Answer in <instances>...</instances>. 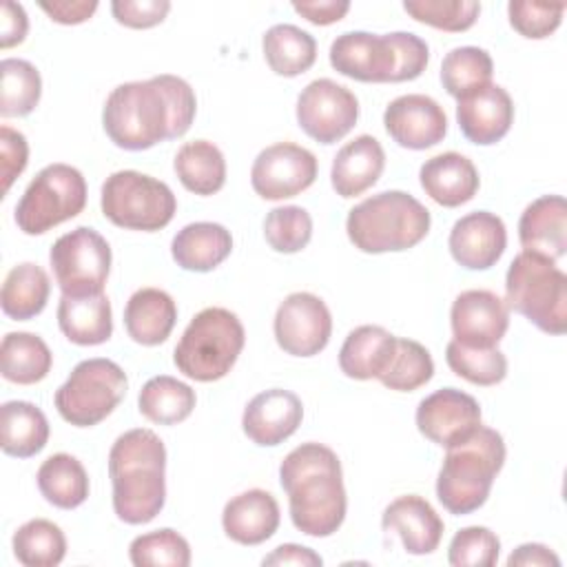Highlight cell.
<instances>
[{
    "instance_id": "6da1fadb",
    "label": "cell",
    "mask_w": 567,
    "mask_h": 567,
    "mask_svg": "<svg viewBox=\"0 0 567 567\" xmlns=\"http://www.w3.org/2000/svg\"><path fill=\"white\" fill-rule=\"evenodd\" d=\"M197 111L190 84L171 73L115 86L102 111L111 142L124 151H146L164 140L182 137Z\"/></svg>"
},
{
    "instance_id": "7a4b0ae2",
    "label": "cell",
    "mask_w": 567,
    "mask_h": 567,
    "mask_svg": "<svg viewBox=\"0 0 567 567\" xmlns=\"http://www.w3.org/2000/svg\"><path fill=\"white\" fill-rule=\"evenodd\" d=\"M292 525L315 538L334 534L348 509L339 456L321 443H301L279 465Z\"/></svg>"
},
{
    "instance_id": "3957f363",
    "label": "cell",
    "mask_w": 567,
    "mask_h": 567,
    "mask_svg": "<svg viewBox=\"0 0 567 567\" xmlns=\"http://www.w3.org/2000/svg\"><path fill=\"white\" fill-rule=\"evenodd\" d=\"M113 512L128 525L151 523L166 503V447L148 427L115 439L109 452Z\"/></svg>"
},
{
    "instance_id": "277c9868",
    "label": "cell",
    "mask_w": 567,
    "mask_h": 567,
    "mask_svg": "<svg viewBox=\"0 0 567 567\" xmlns=\"http://www.w3.org/2000/svg\"><path fill=\"white\" fill-rule=\"evenodd\" d=\"M445 450L436 496L450 514H472L485 505L492 483L505 463V441L496 430L481 423L467 439Z\"/></svg>"
},
{
    "instance_id": "5b68a950",
    "label": "cell",
    "mask_w": 567,
    "mask_h": 567,
    "mask_svg": "<svg viewBox=\"0 0 567 567\" xmlns=\"http://www.w3.org/2000/svg\"><path fill=\"white\" fill-rule=\"evenodd\" d=\"M430 210L410 193L383 190L350 208L348 239L361 252H399L416 246L430 230Z\"/></svg>"
},
{
    "instance_id": "8992f818",
    "label": "cell",
    "mask_w": 567,
    "mask_h": 567,
    "mask_svg": "<svg viewBox=\"0 0 567 567\" xmlns=\"http://www.w3.org/2000/svg\"><path fill=\"white\" fill-rule=\"evenodd\" d=\"M244 343L246 332L239 317L226 308L213 306L190 319L175 346L173 361L184 377L210 383L230 372Z\"/></svg>"
},
{
    "instance_id": "52a82bcc",
    "label": "cell",
    "mask_w": 567,
    "mask_h": 567,
    "mask_svg": "<svg viewBox=\"0 0 567 567\" xmlns=\"http://www.w3.org/2000/svg\"><path fill=\"white\" fill-rule=\"evenodd\" d=\"M505 303L538 330L563 334L567 328V277L554 259L523 250L507 268Z\"/></svg>"
},
{
    "instance_id": "ba28073f",
    "label": "cell",
    "mask_w": 567,
    "mask_h": 567,
    "mask_svg": "<svg viewBox=\"0 0 567 567\" xmlns=\"http://www.w3.org/2000/svg\"><path fill=\"white\" fill-rule=\"evenodd\" d=\"M100 206L111 224L153 233L171 224L177 210V199L168 184L146 173L115 171L102 184Z\"/></svg>"
},
{
    "instance_id": "9c48e42d",
    "label": "cell",
    "mask_w": 567,
    "mask_h": 567,
    "mask_svg": "<svg viewBox=\"0 0 567 567\" xmlns=\"http://www.w3.org/2000/svg\"><path fill=\"white\" fill-rule=\"evenodd\" d=\"M128 379L111 359H84L55 390L53 403L60 416L75 427H91L104 421L124 399Z\"/></svg>"
},
{
    "instance_id": "30bf717a",
    "label": "cell",
    "mask_w": 567,
    "mask_h": 567,
    "mask_svg": "<svg viewBox=\"0 0 567 567\" xmlns=\"http://www.w3.org/2000/svg\"><path fill=\"white\" fill-rule=\"evenodd\" d=\"M86 206L84 175L69 164L44 166L16 204V224L24 235H42L78 217Z\"/></svg>"
},
{
    "instance_id": "8fae6325",
    "label": "cell",
    "mask_w": 567,
    "mask_h": 567,
    "mask_svg": "<svg viewBox=\"0 0 567 567\" xmlns=\"http://www.w3.org/2000/svg\"><path fill=\"white\" fill-rule=\"evenodd\" d=\"M49 261L62 295H100L111 272V246L97 230L78 226L55 239Z\"/></svg>"
},
{
    "instance_id": "7c38bea8",
    "label": "cell",
    "mask_w": 567,
    "mask_h": 567,
    "mask_svg": "<svg viewBox=\"0 0 567 567\" xmlns=\"http://www.w3.org/2000/svg\"><path fill=\"white\" fill-rule=\"evenodd\" d=\"M357 120V95L330 78L312 80L297 97V122L319 144L339 142L352 131Z\"/></svg>"
},
{
    "instance_id": "4fadbf2b",
    "label": "cell",
    "mask_w": 567,
    "mask_h": 567,
    "mask_svg": "<svg viewBox=\"0 0 567 567\" xmlns=\"http://www.w3.org/2000/svg\"><path fill=\"white\" fill-rule=\"evenodd\" d=\"M317 171L319 164L312 151L292 142H279L266 146L255 157L250 184L264 199H288L310 188L317 179Z\"/></svg>"
},
{
    "instance_id": "5bb4252c",
    "label": "cell",
    "mask_w": 567,
    "mask_h": 567,
    "mask_svg": "<svg viewBox=\"0 0 567 567\" xmlns=\"http://www.w3.org/2000/svg\"><path fill=\"white\" fill-rule=\"evenodd\" d=\"M277 346L292 357L319 354L332 334V317L326 301L312 292L288 295L275 312Z\"/></svg>"
},
{
    "instance_id": "9a60e30c",
    "label": "cell",
    "mask_w": 567,
    "mask_h": 567,
    "mask_svg": "<svg viewBox=\"0 0 567 567\" xmlns=\"http://www.w3.org/2000/svg\"><path fill=\"white\" fill-rule=\"evenodd\" d=\"M481 425L478 401L456 388H443L427 394L416 408L419 432L441 447L467 439Z\"/></svg>"
},
{
    "instance_id": "2e32d148",
    "label": "cell",
    "mask_w": 567,
    "mask_h": 567,
    "mask_svg": "<svg viewBox=\"0 0 567 567\" xmlns=\"http://www.w3.org/2000/svg\"><path fill=\"white\" fill-rule=\"evenodd\" d=\"M454 339L470 348H496L509 328V308L492 290H463L450 310Z\"/></svg>"
},
{
    "instance_id": "e0dca14e",
    "label": "cell",
    "mask_w": 567,
    "mask_h": 567,
    "mask_svg": "<svg viewBox=\"0 0 567 567\" xmlns=\"http://www.w3.org/2000/svg\"><path fill=\"white\" fill-rule=\"evenodd\" d=\"M388 135L403 148L423 151L439 144L447 133V115L443 106L423 93L394 97L383 113Z\"/></svg>"
},
{
    "instance_id": "ac0fdd59",
    "label": "cell",
    "mask_w": 567,
    "mask_h": 567,
    "mask_svg": "<svg viewBox=\"0 0 567 567\" xmlns=\"http://www.w3.org/2000/svg\"><path fill=\"white\" fill-rule=\"evenodd\" d=\"M330 64L341 75L359 82H392L396 53L388 33L346 31L330 44Z\"/></svg>"
},
{
    "instance_id": "d6986e66",
    "label": "cell",
    "mask_w": 567,
    "mask_h": 567,
    "mask_svg": "<svg viewBox=\"0 0 567 567\" xmlns=\"http://www.w3.org/2000/svg\"><path fill=\"white\" fill-rule=\"evenodd\" d=\"M301 399L290 390L272 388L255 394L246 403L241 414V430L252 443L272 447L290 439L301 425Z\"/></svg>"
},
{
    "instance_id": "ffe728a7",
    "label": "cell",
    "mask_w": 567,
    "mask_h": 567,
    "mask_svg": "<svg viewBox=\"0 0 567 567\" xmlns=\"http://www.w3.org/2000/svg\"><path fill=\"white\" fill-rule=\"evenodd\" d=\"M456 264L467 270H487L505 252L507 230L498 215L489 210H474L454 221L447 239Z\"/></svg>"
},
{
    "instance_id": "44dd1931",
    "label": "cell",
    "mask_w": 567,
    "mask_h": 567,
    "mask_svg": "<svg viewBox=\"0 0 567 567\" xmlns=\"http://www.w3.org/2000/svg\"><path fill=\"white\" fill-rule=\"evenodd\" d=\"M456 122L472 144H496L512 128L514 102L501 84L489 82L458 100Z\"/></svg>"
},
{
    "instance_id": "7402d4cb",
    "label": "cell",
    "mask_w": 567,
    "mask_h": 567,
    "mask_svg": "<svg viewBox=\"0 0 567 567\" xmlns=\"http://www.w3.org/2000/svg\"><path fill=\"white\" fill-rule=\"evenodd\" d=\"M381 525L385 532H394L405 551L414 556L432 554L443 538V520L436 509L416 494L394 498L385 509Z\"/></svg>"
},
{
    "instance_id": "603a6c76",
    "label": "cell",
    "mask_w": 567,
    "mask_h": 567,
    "mask_svg": "<svg viewBox=\"0 0 567 567\" xmlns=\"http://www.w3.org/2000/svg\"><path fill=\"white\" fill-rule=\"evenodd\" d=\"M281 514L277 498L266 489H246L233 496L221 512L226 536L239 545H259L279 527Z\"/></svg>"
},
{
    "instance_id": "cb8c5ba5",
    "label": "cell",
    "mask_w": 567,
    "mask_h": 567,
    "mask_svg": "<svg viewBox=\"0 0 567 567\" xmlns=\"http://www.w3.org/2000/svg\"><path fill=\"white\" fill-rule=\"evenodd\" d=\"M518 239L523 250L560 259L567 250V204L563 195H543L534 199L518 219Z\"/></svg>"
},
{
    "instance_id": "d4e9b609",
    "label": "cell",
    "mask_w": 567,
    "mask_h": 567,
    "mask_svg": "<svg viewBox=\"0 0 567 567\" xmlns=\"http://www.w3.org/2000/svg\"><path fill=\"white\" fill-rule=\"evenodd\" d=\"M423 190L441 206L456 208L470 202L478 190V171L470 157L447 151L423 162L419 171Z\"/></svg>"
},
{
    "instance_id": "484cf974",
    "label": "cell",
    "mask_w": 567,
    "mask_h": 567,
    "mask_svg": "<svg viewBox=\"0 0 567 567\" xmlns=\"http://www.w3.org/2000/svg\"><path fill=\"white\" fill-rule=\"evenodd\" d=\"M385 166V153L377 137L357 135L352 142L339 148L332 159L330 182L337 195L357 197L377 184Z\"/></svg>"
},
{
    "instance_id": "4316f807",
    "label": "cell",
    "mask_w": 567,
    "mask_h": 567,
    "mask_svg": "<svg viewBox=\"0 0 567 567\" xmlns=\"http://www.w3.org/2000/svg\"><path fill=\"white\" fill-rule=\"evenodd\" d=\"M177 321V306L162 288L135 290L124 308V328L135 343L159 346L168 339Z\"/></svg>"
},
{
    "instance_id": "83f0119b",
    "label": "cell",
    "mask_w": 567,
    "mask_h": 567,
    "mask_svg": "<svg viewBox=\"0 0 567 567\" xmlns=\"http://www.w3.org/2000/svg\"><path fill=\"white\" fill-rule=\"evenodd\" d=\"M233 250L230 230L215 221L186 224L171 241L175 264L190 272L215 270Z\"/></svg>"
},
{
    "instance_id": "f1b7e54d",
    "label": "cell",
    "mask_w": 567,
    "mask_h": 567,
    "mask_svg": "<svg viewBox=\"0 0 567 567\" xmlns=\"http://www.w3.org/2000/svg\"><path fill=\"white\" fill-rule=\"evenodd\" d=\"M394 348L396 337L385 328L359 326L346 337L339 350V368L350 379H379L390 365Z\"/></svg>"
},
{
    "instance_id": "f546056e",
    "label": "cell",
    "mask_w": 567,
    "mask_h": 567,
    "mask_svg": "<svg viewBox=\"0 0 567 567\" xmlns=\"http://www.w3.org/2000/svg\"><path fill=\"white\" fill-rule=\"evenodd\" d=\"M58 326L78 346H100L113 334L111 301L104 292L89 297H60Z\"/></svg>"
},
{
    "instance_id": "4dcf8cb0",
    "label": "cell",
    "mask_w": 567,
    "mask_h": 567,
    "mask_svg": "<svg viewBox=\"0 0 567 567\" xmlns=\"http://www.w3.org/2000/svg\"><path fill=\"white\" fill-rule=\"evenodd\" d=\"M49 441V421L44 412L29 401H7L0 410V447L16 458H29L44 450Z\"/></svg>"
},
{
    "instance_id": "1f68e13d",
    "label": "cell",
    "mask_w": 567,
    "mask_h": 567,
    "mask_svg": "<svg viewBox=\"0 0 567 567\" xmlns=\"http://www.w3.org/2000/svg\"><path fill=\"white\" fill-rule=\"evenodd\" d=\"M173 168L182 186L195 195H213L226 182L224 153L208 140H193L179 146Z\"/></svg>"
},
{
    "instance_id": "d6a6232c",
    "label": "cell",
    "mask_w": 567,
    "mask_h": 567,
    "mask_svg": "<svg viewBox=\"0 0 567 567\" xmlns=\"http://www.w3.org/2000/svg\"><path fill=\"white\" fill-rule=\"evenodd\" d=\"M49 275L33 261L13 266L2 284L0 306L9 319L29 321L38 317L49 301Z\"/></svg>"
},
{
    "instance_id": "836d02e7",
    "label": "cell",
    "mask_w": 567,
    "mask_h": 567,
    "mask_svg": "<svg viewBox=\"0 0 567 567\" xmlns=\"http://www.w3.org/2000/svg\"><path fill=\"white\" fill-rule=\"evenodd\" d=\"M38 489L40 494L60 509H75L89 498V474L84 465L66 454H51L38 467Z\"/></svg>"
},
{
    "instance_id": "e575fe53",
    "label": "cell",
    "mask_w": 567,
    "mask_h": 567,
    "mask_svg": "<svg viewBox=\"0 0 567 567\" xmlns=\"http://www.w3.org/2000/svg\"><path fill=\"white\" fill-rule=\"evenodd\" d=\"M53 363V354L42 337L33 332H7L0 346L2 377L18 385L42 381Z\"/></svg>"
},
{
    "instance_id": "d590c367",
    "label": "cell",
    "mask_w": 567,
    "mask_h": 567,
    "mask_svg": "<svg viewBox=\"0 0 567 567\" xmlns=\"http://www.w3.org/2000/svg\"><path fill=\"white\" fill-rule=\"evenodd\" d=\"M197 396L195 390L168 374L151 377L137 396L140 412L151 421L159 425H175L190 416L195 410Z\"/></svg>"
},
{
    "instance_id": "8d00e7d4",
    "label": "cell",
    "mask_w": 567,
    "mask_h": 567,
    "mask_svg": "<svg viewBox=\"0 0 567 567\" xmlns=\"http://www.w3.org/2000/svg\"><path fill=\"white\" fill-rule=\"evenodd\" d=\"M268 66L284 78L308 71L317 60L315 38L295 24H272L261 40Z\"/></svg>"
},
{
    "instance_id": "74e56055",
    "label": "cell",
    "mask_w": 567,
    "mask_h": 567,
    "mask_svg": "<svg viewBox=\"0 0 567 567\" xmlns=\"http://www.w3.org/2000/svg\"><path fill=\"white\" fill-rule=\"evenodd\" d=\"M13 556L24 567H55L64 560V532L47 518H33L20 525L13 534Z\"/></svg>"
},
{
    "instance_id": "f35d334b",
    "label": "cell",
    "mask_w": 567,
    "mask_h": 567,
    "mask_svg": "<svg viewBox=\"0 0 567 567\" xmlns=\"http://www.w3.org/2000/svg\"><path fill=\"white\" fill-rule=\"evenodd\" d=\"M492 73V55L481 47H456L441 62L443 89L456 100L489 84Z\"/></svg>"
},
{
    "instance_id": "ab89813d",
    "label": "cell",
    "mask_w": 567,
    "mask_h": 567,
    "mask_svg": "<svg viewBox=\"0 0 567 567\" xmlns=\"http://www.w3.org/2000/svg\"><path fill=\"white\" fill-rule=\"evenodd\" d=\"M2 95L0 115L2 117H24L29 115L42 95L40 71L20 58H4L0 62Z\"/></svg>"
},
{
    "instance_id": "60d3db41",
    "label": "cell",
    "mask_w": 567,
    "mask_h": 567,
    "mask_svg": "<svg viewBox=\"0 0 567 567\" xmlns=\"http://www.w3.org/2000/svg\"><path fill=\"white\" fill-rule=\"evenodd\" d=\"M445 361L456 377L474 385H496L507 374V359L498 348H470L452 339L445 348Z\"/></svg>"
},
{
    "instance_id": "b9f144b4",
    "label": "cell",
    "mask_w": 567,
    "mask_h": 567,
    "mask_svg": "<svg viewBox=\"0 0 567 567\" xmlns=\"http://www.w3.org/2000/svg\"><path fill=\"white\" fill-rule=\"evenodd\" d=\"M434 377V361L425 346L412 339H399L392 354L390 365L379 377V381L399 392H412L421 385H425Z\"/></svg>"
},
{
    "instance_id": "7bdbcfd3",
    "label": "cell",
    "mask_w": 567,
    "mask_h": 567,
    "mask_svg": "<svg viewBox=\"0 0 567 567\" xmlns=\"http://www.w3.org/2000/svg\"><path fill=\"white\" fill-rule=\"evenodd\" d=\"M128 556L135 567H188V540L175 529H155L140 534L128 545Z\"/></svg>"
},
{
    "instance_id": "ee69618b",
    "label": "cell",
    "mask_w": 567,
    "mask_h": 567,
    "mask_svg": "<svg viewBox=\"0 0 567 567\" xmlns=\"http://www.w3.org/2000/svg\"><path fill=\"white\" fill-rule=\"evenodd\" d=\"M264 237L277 252H299L312 237V217L301 206H277L264 219Z\"/></svg>"
},
{
    "instance_id": "f6af8a7d",
    "label": "cell",
    "mask_w": 567,
    "mask_h": 567,
    "mask_svg": "<svg viewBox=\"0 0 567 567\" xmlns=\"http://www.w3.org/2000/svg\"><path fill=\"white\" fill-rule=\"evenodd\" d=\"M403 9L423 24L443 31H467L478 13L481 2L476 0H405Z\"/></svg>"
},
{
    "instance_id": "bcb514c9",
    "label": "cell",
    "mask_w": 567,
    "mask_h": 567,
    "mask_svg": "<svg viewBox=\"0 0 567 567\" xmlns=\"http://www.w3.org/2000/svg\"><path fill=\"white\" fill-rule=\"evenodd\" d=\"M501 554L498 536L481 525L463 527L454 534L447 549V560L454 567H494Z\"/></svg>"
},
{
    "instance_id": "7dc6e473",
    "label": "cell",
    "mask_w": 567,
    "mask_h": 567,
    "mask_svg": "<svg viewBox=\"0 0 567 567\" xmlns=\"http://www.w3.org/2000/svg\"><path fill=\"white\" fill-rule=\"evenodd\" d=\"M565 2H532V0H512L507 4L509 24L523 38L540 40L551 35L563 20Z\"/></svg>"
},
{
    "instance_id": "c3c4849f",
    "label": "cell",
    "mask_w": 567,
    "mask_h": 567,
    "mask_svg": "<svg viewBox=\"0 0 567 567\" xmlns=\"http://www.w3.org/2000/svg\"><path fill=\"white\" fill-rule=\"evenodd\" d=\"M394 53H396V71L392 82H405V80H416L430 60V49L423 38L410 31H392L388 33Z\"/></svg>"
},
{
    "instance_id": "681fc988",
    "label": "cell",
    "mask_w": 567,
    "mask_h": 567,
    "mask_svg": "<svg viewBox=\"0 0 567 567\" xmlns=\"http://www.w3.org/2000/svg\"><path fill=\"white\" fill-rule=\"evenodd\" d=\"M171 11L168 0H115L111 2L113 18L128 29H148L159 24Z\"/></svg>"
},
{
    "instance_id": "f907efd6",
    "label": "cell",
    "mask_w": 567,
    "mask_h": 567,
    "mask_svg": "<svg viewBox=\"0 0 567 567\" xmlns=\"http://www.w3.org/2000/svg\"><path fill=\"white\" fill-rule=\"evenodd\" d=\"M0 164H2V193H9L11 184L16 177L27 168L29 162V144L27 137L11 128L2 126L0 128Z\"/></svg>"
},
{
    "instance_id": "816d5d0a",
    "label": "cell",
    "mask_w": 567,
    "mask_h": 567,
    "mask_svg": "<svg viewBox=\"0 0 567 567\" xmlns=\"http://www.w3.org/2000/svg\"><path fill=\"white\" fill-rule=\"evenodd\" d=\"M38 4L53 22L60 24L86 22L97 9V0H40Z\"/></svg>"
},
{
    "instance_id": "f5cc1de1",
    "label": "cell",
    "mask_w": 567,
    "mask_h": 567,
    "mask_svg": "<svg viewBox=\"0 0 567 567\" xmlns=\"http://www.w3.org/2000/svg\"><path fill=\"white\" fill-rule=\"evenodd\" d=\"M292 9L312 24H332L339 22L348 11L350 2L346 0H295Z\"/></svg>"
},
{
    "instance_id": "db71d44e",
    "label": "cell",
    "mask_w": 567,
    "mask_h": 567,
    "mask_svg": "<svg viewBox=\"0 0 567 567\" xmlns=\"http://www.w3.org/2000/svg\"><path fill=\"white\" fill-rule=\"evenodd\" d=\"M29 31V18L20 2L4 0L2 2V18H0V47L9 49L24 42Z\"/></svg>"
},
{
    "instance_id": "11a10c76",
    "label": "cell",
    "mask_w": 567,
    "mask_h": 567,
    "mask_svg": "<svg viewBox=\"0 0 567 567\" xmlns=\"http://www.w3.org/2000/svg\"><path fill=\"white\" fill-rule=\"evenodd\" d=\"M261 565H297V567H319L323 565V558L312 551L310 547L297 545V543H284L275 547L268 556H264Z\"/></svg>"
},
{
    "instance_id": "9f6ffc18",
    "label": "cell",
    "mask_w": 567,
    "mask_h": 567,
    "mask_svg": "<svg viewBox=\"0 0 567 567\" xmlns=\"http://www.w3.org/2000/svg\"><path fill=\"white\" fill-rule=\"evenodd\" d=\"M558 567L560 558L540 543H525L518 545L509 558H507V567Z\"/></svg>"
}]
</instances>
